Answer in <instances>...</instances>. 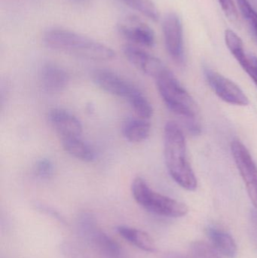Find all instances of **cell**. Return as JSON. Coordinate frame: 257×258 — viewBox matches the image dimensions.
Masks as SVG:
<instances>
[{
	"mask_svg": "<svg viewBox=\"0 0 257 258\" xmlns=\"http://www.w3.org/2000/svg\"><path fill=\"white\" fill-rule=\"evenodd\" d=\"M134 200L148 212L167 218H181L189 212L187 205L154 191L142 177L131 185Z\"/></svg>",
	"mask_w": 257,
	"mask_h": 258,
	"instance_id": "277c9868",
	"label": "cell"
},
{
	"mask_svg": "<svg viewBox=\"0 0 257 258\" xmlns=\"http://www.w3.org/2000/svg\"><path fill=\"white\" fill-rule=\"evenodd\" d=\"M164 153L166 167L173 180L187 190H196L197 178L187 157L184 132L172 121L164 126Z\"/></svg>",
	"mask_w": 257,
	"mask_h": 258,
	"instance_id": "6da1fadb",
	"label": "cell"
},
{
	"mask_svg": "<svg viewBox=\"0 0 257 258\" xmlns=\"http://www.w3.org/2000/svg\"><path fill=\"white\" fill-rule=\"evenodd\" d=\"M170 258H189L184 257V256L181 255V254H175V255H172Z\"/></svg>",
	"mask_w": 257,
	"mask_h": 258,
	"instance_id": "603a6c76",
	"label": "cell"
},
{
	"mask_svg": "<svg viewBox=\"0 0 257 258\" xmlns=\"http://www.w3.org/2000/svg\"><path fill=\"white\" fill-rule=\"evenodd\" d=\"M162 31L164 43L169 55L178 63L184 60V31L181 18L175 12L164 17Z\"/></svg>",
	"mask_w": 257,
	"mask_h": 258,
	"instance_id": "ba28073f",
	"label": "cell"
},
{
	"mask_svg": "<svg viewBox=\"0 0 257 258\" xmlns=\"http://www.w3.org/2000/svg\"><path fill=\"white\" fill-rule=\"evenodd\" d=\"M223 12L231 21H235L238 18V11L234 4L233 0H218Z\"/></svg>",
	"mask_w": 257,
	"mask_h": 258,
	"instance_id": "ffe728a7",
	"label": "cell"
},
{
	"mask_svg": "<svg viewBox=\"0 0 257 258\" xmlns=\"http://www.w3.org/2000/svg\"><path fill=\"white\" fill-rule=\"evenodd\" d=\"M40 80L47 92H60L66 89L69 77L64 69L53 63H47L40 71Z\"/></svg>",
	"mask_w": 257,
	"mask_h": 258,
	"instance_id": "7c38bea8",
	"label": "cell"
},
{
	"mask_svg": "<svg viewBox=\"0 0 257 258\" xmlns=\"http://www.w3.org/2000/svg\"><path fill=\"white\" fill-rule=\"evenodd\" d=\"M254 59H255V61H256V63L257 65V57H256V56H254Z\"/></svg>",
	"mask_w": 257,
	"mask_h": 258,
	"instance_id": "d4e9b609",
	"label": "cell"
},
{
	"mask_svg": "<svg viewBox=\"0 0 257 258\" xmlns=\"http://www.w3.org/2000/svg\"><path fill=\"white\" fill-rule=\"evenodd\" d=\"M93 80L103 90L115 96L124 98L128 101L130 105L143 95L137 86L110 70H96L93 73Z\"/></svg>",
	"mask_w": 257,
	"mask_h": 258,
	"instance_id": "5b68a950",
	"label": "cell"
},
{
	"mask_svg": "<svg viewBox=\"0 0 257 258\" xmlns=\"http://www.w3.org/2000/svg\"><path fill=\"white\" fill-rule=\"evenodd\" d=\"M131 9L153 21H158L159 13L152 0H122Z\"/></svg>",
	"mask_w": 257,
	"mask_h": 258,
	"instance_id": "e0dca14e",
	"label": "cell"
},
{
	"mask_svg": "<svg viewBox=\"0 0 257 258\" xmlns=\"http://www.w3.org/2000/svg\"><path fill=\"white\" fill-rule=\"evenodd\" d=\"M220 253L210 244L196 241L190 245L189 258H221Z\"/></svg>",
	"mask_w": 257,
	"mask_h": 258,
	"instance_id": "ac0fdd59",
	"label": "cell"
},
{
	"mask_svg": "<svg viewBox=\"0 0 257 258\" xmlns=\"http://www.w3.org/2000/svg\"><path fill=\"white\" fill-rule=\"evenodd\" d=\"M62 145L66 153L83 162H92L95 159L93 147L81 139V137L61 140Z\"/></svg>",
	"mask_w": 257,
	"mask_h": 258,
	"instance_id": "9a60e30c",
	"label": "cell"
},
{
	"mask_svg": "<svg viewBox=\"0 0 257 258\" xmlns=\"http://www.w3.org/2000/svg\"><path fill=\"white\" fill-rule=\"evenodd\" d=\"M35 174L42 180H47L54 174V166L48 159H42L37 161L34 168Z\"/></svg>",
	"mask_w": 257,
	"mask_h": 258,
	"instance_id": "d6986e66",
	"label": "cell"
},
{
	"mask_svg": "<svg viewBox=\"0 0 257 258\" xmlns=\"http://www.w3.org/2000/svg\"><path fill=\"white\" fill-rule=\"evenodd\" d=\"M205 76L208 84L220 99L232 105H248L250 101L247 95L232 80L208 68L205 70Z\"/></svg>",
	"mask_w": 257,
	"mask_h": 258,
	"instance_id": "52a82bcc",
	"label": "cell"
},
{
	"mask_svg": "<svg viewBox=\"0 0 257 258\" xmlns=\"http://www.w3.org/2000/svg\"><path fill=\"white\" fill-rule=\"evenodd\" d=\"M245 20L253 29V33H254L257 39V12L256 11L253 10Z\"/></svg>",
	"mask_w": 257,
	"mask_h": 258,
	"instance_id": "7402d4cb",
	"label": "cell"
},
{
	"mask_svg": "<svg viewBox=\"0 0 257 258\" xmlns=\"http://www.w3.org/2000/svg\"><path fill=\"white\" fill-rule=\"evenodd\" d=\"M116 230L127 242L142 251L151 253L156 249L155 242L146 232L125 225L119 226Z\"/></svg>",
	"mask_w": 257,
	"mask_h": 258,
	"instance_id": "5bb4252c",
	"label": "cell"
},
{
	"mask_svg": "<svg viewBox=\"0 0 257 258\" xmlns=\"http://www.w3.org/2000/svg\"><path fill=\"white\" fill-rule=\"evenodd\" d=\"M72 1L75 2L76 3H85L86 0H72Z\"/></svg>",
	"mask_w": 257,
	"mask_h": 258,
	"instance_id": "cb8c5ba5",
	"label": "cell"
},
{
	"mask_svg": "<svg viewBox=\"0 0 257 258\" xmlns=\"http://www.w3.org/2000/svg\"><path fill=\"white\" fill-rule=\"evenodd\" d=\"M118 30L124 38L135 45L152 48L155 36L152 29L138 17L128 16L118 25Z\"/></svg>",
	"mask_w": 257,
	"mask_h": 258,
	"instance_id": "9c48e42d",
	"label": "cell"
},
{
	"mask_svg": "<svg viewBox=\"0 0 257 258\" xmlns=\"http://www.w3.org/2000/svg\"><path fill=\"white\" fill-rule=\"evenodd\" d=\"M151 131L150 122L143 118H133L124 124L122 133L131 143H140L147 139Z\"/></svg>",
	"mask_w": 257,
	"mask_h": 258,
	"instance_id": "2e32d148",
	"label": "cell"
},
{
	"mask_svg": "<svg viewBox=\"0 0 257 258\" xmlns=\"http://www.w3.org/2000/svg\"><path fill=\"white\" fill-rule=\"evenodd\" d=\"M155 80L158 92L167 108L185 119L189 130L193 134H199L201 129L196 121L198 116L196 103L173 73L166 67Z\"/></svg>",
	"mask_w": 257,
	"mask_h": 258,
	"instance_id": "3957f363",
	"label": "cell"
},
{
	"mask_svg": "<svg viewBox=\"0 0 257 258\" xmlns=\"http://www.w3.org/2000/svg\"><path fill=\"white\" fill-rule=\"evenodd\" d=\"M250 230L257 240V209L252 210L250 215Z\"/></svg>",
	"mask_w": 257,
	"mask_h": 258,
	"instance_id": "44dd1931",
	"label": "cell"
},
{
	"mask_svg": "<svg viewBox=\"0 0 257 258\" xmlns=\"http://www.w3.org/2000/svg\"><path fill=\"white\" fill-rule=\"evenodd\" d=\"M48 48L95 61H108L116 57L110 47L92 38L64 29H51L44 35Z\"/></svg>",
	"mask_w": 257,
	"mask_h": 258,
	"instance_id": "7a4b0ae2",
	"label": "cell"
},
{
	"mask_svg": "<svg viewBox=\"0 0 257 258\" xmlns=\"http://www.w3.org/2000/svg\"><path fill=\"white\" fill-rule=\"evenodd\" d=\"M206 233L211 245L220 254L229 258L235 257L238 253V248L230 234L224 230L213 227H208Z\"/></svg>",
	"mask_w": 257,
	"mask_h": 258,
	"instance_id": "4fadbf2b",
	"label": "cell"
},
{
	"mask_svg": "<svg viewBox=\"0 0 257 258\" xmlns=\"http://www.w3.org/2000/svg\"><path fill=\"white\" fill-rule=\"evenodd\" d=\"M231 151L249 197L257 209V165L247 147L238 140L232 141Z\"/></svg>",
	"mask_w": 257,
	"mask_h": 258,
	"instance_id": "8992f818",
	"label": "cell"
},
{
	"mask_svg": "<svg viewBox=\"0 0 257 258\" xmlns=\"http://www.w3.org/2000/svg\"><path fill=\"white\" fill-rule=\"evenodd\" d=\"M48 121L61 140L81 136L83 128L81 122L67 110L51 109L48 113Z\"/></svg>",
	"mask_w": 257,
	"mask_h": 258,
	"instance_id": "8fae6325",
	"label": "cell"
},
{
	"mask_svg": "<svg viewBox=\"0 0 257 258\" xmlns=\"http://www.w3.org/2000/svg\"><path fill=\"white\" fill-rule=\"evenodd\" d=\"M123 52L133 66L152 78L155 79L166 68L164 63L158 57L136 45H125Z\"/></svg>",
	"mask_w": 257,
	"mask_h": 258,
	"instance_id": "30bf717a",
	"label": "cell"
}]
</instances>
